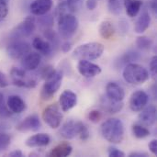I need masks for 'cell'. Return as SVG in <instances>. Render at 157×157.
<instances>
[{
	"label": "cell",
	"mask_w": 157,
	"mask_h": 157,
	"mask_svg": "<svg viewBox=\"0 0 157 157\" xmlns=\"http://www.w3.org/2000/svg\"><path fill=\"white\" fill-rule=\"evenodd\" d=\"M38 22L39 24L45 29H49L51 28L52 25H53V22H54V19H53V17L50 14H45V15H42V16H39V19H38Z\"/></svg>",
	"instance_id": "cell-30"
},
{
	"label": "cell",
	"mask_w": 157,
	"mask_h": 157,
	"mask_svg": "<svg viewBox=\"0 0 157 157\" xmlns=\"http://www.w3.org/2000/svg\"><path fill=\"white\" fill-rule=\"evenodd\" d=\"M31 46L23 40H14L6 47V52L8 56L13 60L22 59L26 54L30 52Z\"/></svg>",
	"instance_id": "cell-9"
},
{
	"label": "cell",
	"mask_w": 157,
	"mask_h": 157,
	"mask_svg": "<svg viewBox=\"0 0 157 157\" xmlns=\"http://www.w3.org/2000/svg\"><path fill=\"white\" fill-rule=\"evenodd\" d=\"M130 157H147L148 155L146 153H142V152H132L129 155Z\"/></svg>",
	"instance_id": "cell-46"
},
{
	"label": "cell",
	"mask_w": 157,
	"mask_h": 157,
	"mask_svg": "<svg viewBox=\"0 0 157 157\" xmlns=\"http://www.w3.org/2000/svg\"><path fill=\"white\" fill-rule=\"evenodd\" d=\"M99 34L105 40H110L115 34V27L109 20L103 21L99 26Z\"/></svg>",
	"instance_id": "cell-26"
},
{
	"label": "cell",
	"mask_w": 157,
	"mask_h": 157,
	"mask_svg": "<svg viewBox=\"0 0 157 157\" xmlns=\"http://www.w3.org/2000/svg\"><path fill=\"white\" fill-rule=\"evenodd\" d=\"M150 23H151V17H150L149 11L147 9H144L141 13L140 17H138V19L135 23V27H134L135 32L139 33V34L144 33L149 28Z\"/></svg>",
	"instance_id": "cell-22"
},
{
	"label": "cell",
	"mask_w": 157,
	"mask_h": 157,
	"mask_svg": "<svg viewBox=\"0 0 157 157\" xmlns=\"http://www.w3.org/2000/svg\"><path fill=\"white\" fill-rule=\"evenodd\" d=\"M52 6V0H34L30 5V11L35 16L47 14Z\"/></svg>",
	"instance_id": "cell-18"
},
{
	"label": "cell",
	"mask_w": 157,
	"mask_h": 157,
	"mask_svg": "<svg viewBox=\"0 0 157 157\" xmlns=\"http://www.w3.org/2000/svg\"><path fill=\"white\" fill-rule=\"evenodd\" d=\"M11 111L6 106V103L4 98V95L0 92V117L1 118H8L11 116Z\"/></svg>",
	"instance_id": "cell-33"
},
{
	"label": "cell",
	"mask_w": 157,
	"mask_h": 157,
	"mask_svg": "<svg viewBox=\"0 0 157 157\" xmlns=\"http://www.w3.org/2000/svg\"><path fill=\"white\" fill-rule=\"evenodd\" d=\"M32 46L35 50H37L40 54L42 55H50L52 52V46L48 40H44L41 38H35L32 41Z\"/></svg>",
	"instance_id": "cell-23"
},
{
	"label": "cell",
	"mask_w": 157,
	"mask_h": 157,
	"mask_svg": "<svg viewBox=\"0 0 157 157\" xmlns=\"http://www.w3.org/2000/svg\"><path fill=\"white\" fill-rule=\"evenodd\" d=\"M86 6L87 9L94 10L97 7V6H98V2H97V0H86Z\"/></svg>",
	"instance_id": "cell-43"
},
{
	"label": "cell",
	"mask_w": 157,
	"mask_h": 157,
	"mask_svg": "<svg viewBox=\"0 0 157 157\" xmlns=\"http://www.w3.org/2000/svg\"><path fill=\"white\" fill-rule=\"evenodd\" d=\"M44 37L48 40V41L53 45H57L59 43V37L54 30L51 28L44 29Z\"/></svg>",
	"instance_id": "cell-32"
},
{
	"label": "cell",
	"mask_w": 157,
	"mask_h": 157,
	"mask_svg": "<svg viewBox=\"0 0 157 157\" xmlns=\"http://www.w3.org/2000/svg\"><path fill=\"white\" fill-rule=\"evenodd\" d=\"M10 78L13 85L18 87L24 88H34L37 86V81L31 77H29L26 70L13 67L10 71Z\"/></svg>",
	"instance_id": "cell-7"
},
{
	"label": "cell",
	"mask_w": 157,
	"mask_h": 157,
	"mask_svg": "<svg viewBox=\"0 0 157 157\" xmlns=\"http://www.w3.org/2000/svg\"><path fill=\"white\" fill-rule=\"evenodd\" d=\"M150 72L152 74V75L155 78L157 75V57L156 56H154L152 57L151 61H150Z\"/></svg>",
	"instance_id": "cell-40"
},
{
	"label": "cell",
	"mask_w": 157,
	"mask_h": 157,
	"mask_svg": "<svg viewBox=\"0 0 157 157\" xmlns=\"http://www.w3.org/2000/svg\"><path fill=\"white\" fill-rule=\"evenodd\" d=\"M51 143V138L46 133H38L29 137L25 144L28 147L34 148V147H44L47 146Z\"/></svg>",
	"instance_id": "cell-20"
},
{
	"label": "cell",
	"mask_w": 157,
	"mask_h": 157,
	"mask_svg": "<svg viewBox=\"0 0 157 157\" xmlns=\"http://www.w3.org/2000/svg\"><path fill=\"white\" fill-rule=\"evenodd\" d=\"M36 29V21L33 17H26L21 23H19L12 32L14 39H22L30 36Z\"/></svg>",
	"instance_id": "cell-10"
},
{
	"label": "cell",
	"mask_w": 157,
	"mask_h": 157,
	"mask_svg": "<svg viewBox=\"0 0 157 157\" xmlns=\"http://www.w3.org/2000/svg\"><path fill=\"white\" fill-rule=\"evenodd\" d=\"M106 95L116 101H122L125 98L124 89L117 83L109 82L106 86Z\"/></svg>",
	"instance_id": "cell-19"
},
{
	"label": "cell",
	"mask_w": 157,
	"mask_h": 157,
	"mask_svg": "<svg viewBox=\"0 0 157 157\" xmlns=\"http://www.w3.org/2000/svg\"><path fill=\"white\" fill-rule=\"evenodd\" d=\"M8 156L11 157H22L23 156V154L20 150H15V151H12L11 153L8 154Z\"/></svg>",
	"instance_id": "cell-47"
},
{
	"label": "cell",
	"mask_w": 157,
	"mask_h": 157,
	"mask_svg": "<svg viewBox=\"0 0 157 157\" xmlns=\"http://www.w3.org/2000/svg\"><path fill=\"white\" fill-rule=\"evenodd\" d=\"M40 128V121L37 115H29L20 121L16 129L18 132H36Z\"/></svg>",
	"instance_id": "cell-13"
},
{
	"label": "cell",
	"mask_w": 157,
	"mask_h": 157,
	"mask_svg": "<svg viewBox=\"0 0 157 157\" xmlns=\"http://www.w3.org/2000/svg\"><path fill=\"white\" fill-rule=\"evenodd\" d=\"M6 106L12 113L19 114L26 109V103L25 101L17 95L9 96L6 101Z\"/></svg>",
	"instance_id": "cell-21"
},
{
	"label": "cell",
	"mask_w": 157,
	"mask_h": 157,
	"mask_svg": "<svg viewBox=\"0 0 157 157\" xmlns=\"http://www.w3.org/2000/svg\"><path fill=\"white\" fill-rule=\"evenodd\" d=\"M101 118H102L101 112L97 109H93V110L89 111L88 115H87V119L93 123H98L101 120Z\"/></svg>",
	"instance_id": "cell-36"
},
{
	"label": "cell",
	"mask_w": 157,
	"mask_h": 157,
	"mask_svg": "<svg viewBox=\"0 0 157 157\" xmlns=\"http://www.w3.org/2000/svg\"><path fill=\"white\" fill-rule=\"evenodd\" d=\"M63 74L62 71H55V73L46 79L42 89H41V98L43 100H48L59 90L62 85Z\"/></svg>",
	"instance_id": "cell-6"
},
{
	"label": "cell",
	"mask_w": 157,
	"mask_h": 157,
	"mask_svg": "<svg viewBox=\"0 0 157 157\" xmlns=\"http://www.w3.org/2000/svg\"><path fill=\"white\" fill-rule=\"evenodd\" d=\"M9 82L7 80V77L6 76V75L2 72H0V88H5L6 86H8Z\"/></svg>",
	"instance_id": "cell-41"
},
{
	"label": "cell",
	"mask_w": 157,
	"mask_h": 157,
	"mask_svg": "<svg viewBox=\"0 0 157 157\" xmlns=\"http://www.w3.org/2000/svg\"><path fill=\"white\" fill-rule=\"evenodd\" d=\"M77 70L82 76L86 78L95 77L101 73V68L99 65L86 60H79Z\"/></svg>",
	"instance_id": "cell-12"
},
{
	"label": "cell",
	"mask_w": 157,
	"mask_h": 157,
	"mask_svg": "<svg viewBox=\"0 0 157 157\" xmlns=\"http://www.w3.org/2000/svg\"><path fill=\"white\" fill-rule=\"evenodd\" d=\"M132 134L138 139H144L150 135V131L141 124H134L132 128Z\"/></svg>",
	"instance_id": "cell-28"
},
{
	"label": "cell",
	"mask_w": 157,
	"mask_h": 157,
	"mask_svg": "<svg viewBox=\"0 0 157 157\" xmlns=\"http://www.w3.org/2000/svg\"><path fill=\"white\" fill-rule=\"evenodd\" d=\"M143 4L144 2L142 0H123L126 13L131 17H134L138 15Z\"/></svg>",
	"instance_id": "cell-24"
},
{
	"label": "cell",
	"mask_w": 157,
	"mask_h": 157,
	"mask_svg": "<svg viewBox=\"0 0 157 157\" xmlns=\"http://www.w3.org/2000/svg\"><path fill=\"white\" fill-rule=\"evenodd\" d=\"M11 137L9 134L0 132V151H4L8 148L10 145Z\"/></svg>",
	"instance_id": "cell-34"
},
{
	"label": "cell",
	"mask_w": 157,
	"mask_h": 157,
	"mask_svg": "<svg viewBox=\"0 0 157 157\" xmlns=\"http://www.w3.org/2000/svg\"><path fill=\"white\" fill-rule=\"evenodd\" d=\"M120 27H121L122 32H124V33L128 32V27H129V25H128V22H127L125 19L122 18V19L120 21Z\"/></svg>",
	"instance_id": "cell-45"
},
{
	"label": "cell",
	"mask_w": 157,
	"mask_h": 157,
	"mask_svg": "<svg viewBox=\"0 0 157 157\" xmlns=\"http://www.w3.org/2000/svg\"><path fill=\"white\" fill-rule=\"evenodd\" d=\"M100 106L103 109V110L107 111L109 114H115L117 112H120L123 108L122 101H116L111 98H109L107 95L102 96L100 98Z\"/></svg>",
	"instance_id": "cell-17"
},
{
	"label": "cell",
	"mask_w": 157,
	"mask_h": 157,
	"mask_svg": "<svg viewBox=\"0 0 157 157\" xmlns=\"http://www.w3.org/2000/svg\"><path fill=\"white\" fill-rule=\"evenodd\" d=\"M148 147H149L150 152H151L153 155H157V141L156 140H152V141L150 142V144H149Z\"/></svg>",
	"instance_id": "cell-42"
},
{
	"label": "cell",
	"mask_w": 157,
	"mask_h": 157,
	"mask_svg": "<svg viewBox=\"0 0 157 157\" xmlns=\"http://www.w3.org/2000/svg\"><path fill=\"white\" fill-rule=\"evenodd\" d=\"M54 73H55V70L53 69V67L52 65H47V66H44L42 68V70L40 72V75H41V77L46 80L51 75H52Z\"/></svg>",
	"instance_id": "cell-37"
},
{
	"label": "cell",
	"mask_w": 157,
	"mask_h": 157,
	"mask_svg": "<svg viewBox=\"0 0 157 157\" xmlns=\"http://www.w3.org/2000/svg\"><path fill=\"white\" fill-rule=\"evenodd\" d=\"M140 54L137 52L134 51H130L127 52L126 53H124L121 57V60L119 61V63H121V64H128L131 63H134L136 61H138L140 59Z\"/></svg>",
	"instance_id": "cell-27"
},
{
	"label": "cell",
	"mask_w": 157,
	"mask_h": 157,
	"mask_svg": "<svg viewBox=\"0 0 157 157\" xmlns=\"http://www.w3.org/2000/svg\"><path fill=\"white\" fill-rule=\"evenodd\" d=\"M136 44L138 46V48L142 49V50H148L152 47L153 44V40L146 36H140L137 38L136 40Z\"/></svg>",
	"instance_id": "cell-31"
},
{
	"label": "cell",
	"mask_w": 157,
	"mask_h": 157,
	"mask_svg": "<svg viewBox=\"0 0 157 157\" xmlns=\"http://www.w3.org/2000/svg\"><path fill=\"white\" fill-rule=\"evenodd\" d=\"M61 48H62V51H63V52H70L71 49H72V43H71L70 41H65L64 43L62 44Z\"/></svg>",
	"instance_id": "cell-44"
},
{
	"label": "cell",
	"mask_w": 157,
	"mask_h": 157,
	"mask_svg": "<svg viewBox=\"0 0 157 157\" xmlns=\"http://www.w3.org/2000/svg\"><path fill=\"white\" fill-rule=\"evenodd\" d=\"M103 138L111 144H121L124 139V125L119 119H109L101 125Z\"/></svg>",
	"instance_id": "cell-1"
},
{
	"label": "cell",
	"mask_w": 157,
	"mask_h": 157,
	"mask_svg": "<svg viewBox=\"0 0 157 157\" xmlns=\"http://www.w3.org/2000/svg\"><path fill=\"white\" fill-rule=\"evenodd\" d=\"M60 135L66 140H72L76 136H79L82 141H87L90 133L85 123L79 121L70 120L62 126Z\"/></svg>",
	"instance_id": "cell-2"
},
{
	"label": "cell",
	"mask_w": 157,
	"mask_h": 157,
	"mask_svg": "<svg viewBox=\"0 0 157 157\" xmlns=\"http://www.w3.org/2000/svg\"><path fill=\"white\" fill-rule=\"evenodd\" d=\"M42 119L52 129H57L60 127L63 120V114L61 112L60 107L57 104H52L48 106L42 112Z\"/></svg>",
	"instance_id": "cell-8"
},
{
	"label": "cell",
	"mask_w": 157,
	"mask_h": 157,
	"mask_svg": "<svg viewBox=\"0 0 157 157\" xmlns=\"http://www.w3.org/2000/svg\"><path fill=\"white\" fill-rule=\"evenodd\" d=\"M8 1L9 0H0V22L7 17Z\"/></svg>",
	"instance_id": "cell-35"
},
{
	"label": "cell",
	"mask_w": 157,
	"mask_h": 157,
	"mask_svg": "<svg viewBox=\"0 0 157 157\" xmlns=\"http://www.w3.org/2000/svg\"><path fill=\"white\" fill-rule=\"evenodd\" d=\"M73 147L68 143H62L56 145L49 154V156L52 157H66L72 154Z\"/></svg>",
	"instance_id": "cell-25"
},
{
	"label": "cell",
	"mask_w": 157,
	"mask_h": 157,
	"mask_svg": "<svg viewBox=\"0 0 157 157\" xmlns=\"http://www.w3.org/2000/svg\"><path fill=\"white\" fill-rule=\"evenodd\" d=\"M83 1L84 0H66V3L69 6L70 10L73 13V12H75L80 7Z\"/></svg>",
	"instance_id": "cell-38"
},
{
	"label": "cell",
	"mask_w": 157,
	"mask_h": 157,
	"mask_svg": "<svg viewBox=\"0 0 157 157\" xmlns=\"http://www.w3.org/2000/svg\"><path fill=\"white\" fill-rule=\"evenodd\" d=\"M108 154H109V156L110 157H124L125 156V154L119 150L118 148H115V147H109V151H108Z\"/></svg>",
	"instance_id": "cell-39"
},
{
	"label": "cell",
	"mask_w": 157,
	"mask_h": 157,
	"mask_svg": "<svg viewBox=\"0 0 157 157\" xmlns=\"http://www.w3.org/2000/svg\"><path fill=\"white\" fill-rule=\"evenodd\" d=\"M104 52V45L100 42H87L84 43L73 52V57L77 60L93 61L98 59Z\"/></svg>",
	"instance_id": "cell-4"
},
{
	"label": "cell",
	"mask_w": 157,
	"mask_h": 157,
	"mask_svg": "<svg viewBox=\"0 0 157 157\" xmlns=\"http://www.w3.org/2000/svg\"><path fill=\"white\" fill-rule=\"evenodd\" d=\"M78 26V19L71 13L58 17V30L60 36L64 40H69L72 38L76 32Z\"/></svg>",
	"instance_id": "cell-5"
},
{
	"label": "cell",
	"mask_w": 157,
	"mask_h": 157,
	"mask_svg": "<svg viewBox=\"0 0 157 157\" xmlns=\"http://www.w3.org/2000/svg\"><path fill=\"white\" fill-rule=\"evenodd\" d=\"M41 56L39 52H29L21 61V66L26 71H33L37 69L40 63Z\"/></svg>",
	"instance_id": "cell-16"
},
{
	"label": "cell",
	"mask_w": 157,
	"mask_h": 157,
	"mask_svg": "<svg viewBox=\"0 0 157 157\" xmlns=\"http://www.w3.org/2000/svg\"><path fill=\"white\" fill-rule=\"evenodd\" d=\"M108 7L113 15H120L122 12L121 0H108Z\"/></svg>",
	"instance_id": "cell-29"
},
{
	"label": "cell",
	"mask_w": 157,
	"mask_h": 157,
	"mask_svg": "<svg viewBox=\"0 0 157 157\" xmlns=\"http://www.w3.org/2000/svg\"><path fill=\"white\" fill-rule=\"evenodd\" d=\"M141 111L138 117L139 121L146 127L153 126L156 121V108L154 105H150L146 108L144 107Z\"/></svg>",
	"instance_id": "cell-15"
},
{
	"label": "cell",
	"mask_w": 157,
	"mask_h": 157,
	"mask_svg": "<svg viewBox=\"0 0 157 157\" xmlns=\"http://www.w3.org/2000/svg\"><path fill=\"white\" fill-rule=\"evenodd\" d=\"M122 75L124 80L131 85H142L149 79V72L147 69L135 63L126 64Z\"/></svg>",
	"instance_id": "cell-3"
},
{
	"label": "cell",
	"mask_w": 157,
	"mask_h": 157,
	"mask_svg": "<svg viewBox=\"0 0 157 157\" xmlns=\"http://www.w3.org/2000/svg\"><path fill=\"white\" fill-rule=\"evenodd\" d=\"M148 101H149V96L145 91L144 90L135 91L131 96V98L129 101L130 109L134 112H139L144 107H146V105L148 104Z\"/></svg>",
	"instance_id": "cell-11"
},
{
	"label": "cell",
	"mask_w": 157,
	"mask_h": 157,
	"mask_svg": "<svg viewBox=\"0 0 157 157\" xmlns=\"http://www.w3.org/2000/svg\"><path fill=\"white\" fill-rule=\"evenodd\" d=\"M60 108L63 112H66L76 106L77 103V96L71 90H64L59 98Z\"/></svg>",
	"instance_id": "cell-14"
}]
</instances>
